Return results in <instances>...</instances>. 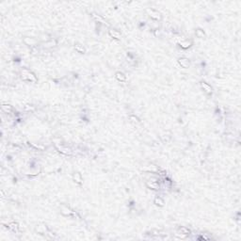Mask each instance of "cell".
<instances>
[{
	"instance_id": "6da1fadb",
	"label": "cell",
	"mask_w": 241,
	"mask_h": 241,
	"mask_svg": "<svg viewBox=\"0 0 241 241\" xmlns=\"http://www.w3.org/2000/svg\"><path fill=\"white\" fill-rule=\"evenodd\" d=\"M22 78L27 81H31V82H36L37 78L35 76V75L31 72H29L27 69H23L22 70Z\"/></svg>"
},
{
	"instance_id": "7a4b0ae2",
	"label": "cell",
	"mask_w": 241,
	"mask_h": 241,
	"mask_svg": "<svg viewBox=\"0 0 241 241\" xmlns=\"http://www.w3.org/2000/svg\"><path fill=\"white\" fill-rule=\"evenodd\" d=\"M146 11H147V13L149 14V16L151 18H153L155 20H160L161 19V15L158 11H156V10H155L153 9H147Z\"/></svg>"
},
{
	"instance_id": "3957f363",
	"label": "cell",
	"mask_w": 241,
	"mask_h": 241,
	"mask_svg": "<svg viewBox=\"0 0 241 241\" xmlns=\"http://www.w3.org/2000/svg\"><path fill=\"white\" fill-rule=\"evenodd\" d=\"M178 63L183 68H188L189 65H190V62H189V60L187 57H181V58H179L178 59Z\"/></svg>"
},
{
	"instance_id": "277c9868",
	"label": "cell",
	"mask_w": 241,
	"mask_h": 241,
	"mask_svg": "<svg viewBox=\"0 0 241 241\" xmlns=\"http://www.w3.org/2000/svg\"><path fill=\"white\" fill-rule=\"evenodd\" d=\"M201 87L206 93H212V88L206 82H201Z\"/></svg>"
},
{
	"instance_id": "5b68a950",
	"label": "cell",
	"mask_w": 241,
	"mask_h": 241,
	"mask_svg": "<svg viewBox=\"0 0 241 241\" xmlns=\"http://www.w3.org/2000/svg\"><path fill=\"white\" fill-rule=\"evenodd\" d=\"M146 185H147L148 188H152V189H158V188H159V185H158L155 180H150V181H148Z\"/></svg>"
},
{
	"instance_id": "8992f818",
	"label": "cell",
	"mask_w": 241,
	"mask_h": 241,
	"mask_svg": "<svg viewBox=\"0 0 241 241\" xmlns=\"http://www.w3.org/2000/svg\"><path fill=\"white\" fill-rule=\"evenodd\" d=\"M108 34L112 37V38H114V39H117V40H119V39H121V34L117 31V30H114V29H110L109 31H108Z\"/></svg>"
},
{
	"instance_id": "52a82bcc",
	"label": "cell",
	"mask_w": 241,
	"mask_h": 241,
	"mask_svg": "<svg viewBox=\"0 0 241 241\" xmlns=\"http://www.w3.org/2000/svg\"><path fill=\"white\" fill-rule=\"evenodd\" d=\"M73 179H74V181H75L76 183H77V184H82L83 179H82V176H81V174L79 172L75 173L74 176H73Z\"/></svg>"
},
{
	"instance_id": "ba28073f",
	"label": "cell",
	"mask_w": 241,
	"mask_h": 241,
	"mask_svg": "<svg viewBox=\"0 0 241 241\" xmlns=\"http://www.w3.org/2000/svg\"><path fill=\"white\" fill-rule=\"evenodd\" d=\"M116 76V78L119 81H123H123L126 80V76H125L123 73H121V72L116 73V76Z\"/></svg>"
},
{
	"instance_id": "9c48e42d",
	"label": "cell",
	"mask_w": 241,
	"mask_h": 241,
	"mask_svg": "<svg viewBox=\"0 0 241 241\" xmlns=\"http://www.w3.org/2000/svg\"><path fill=\"white\" fill-rule=\"evenodd\" d=\"M2 110L6 113H10L12 111V107L9 105H2Z\"/></svg>"
},
{
	"instance_id": "30bf717a",
	"label": "cell",
	"mask_w": 241,
	"mask_h": 241,
	"mask_svg": "<svg viewBox=\"0 0 241 241\" xmlns=\"http://www.w3.org/2000/svg\"><path fill=\"white\" fill-rule=\"evenodd\" d=\"M59 152H61L62 154H65V155H71L72 154V151L69 149V148H65V147H59Z\"/></svg>"
},
{
	"instance_id": "8fae6325",
	"label": "cell",
	"mask_w": 241,
	"mask_h": 241,
	"mask_svg": "<svg viewBox=\"0 0 241 241\" xmlns=\"http://www.w3.org/2000/svg\"><path fill=\"white\" fill-rule=\"evenodd\" d=\"M179 44H180L181 47H183V48H188V47L191 45V42H189V41H184V42H180Z\"/></svg>"
},
{
	"instance_id": "7c38bea8",
	"label": "cell",
	"mask_w": 241,
	"mask_h": 241,
	"mask_svg": "<svg viewBox=\"0 0 241 241\" xmlns=\"http://www.w3.org/2000/svg\"><path fill=\"white\" fill-rule=\"evenodd\" d=\"M179 233L184 234V235H186V236H188V235L190 234V230L188 229V228H186V227H181V228L179 229Z\"/></svg>"
},
{
	"instance_id": "4fadbf2b",
	"label": "cell",
	"mask_w": 241,
	"mask_h": 241,
	"mask_svg": "<svg viewBox=\"0 0 241 241\" xmlns=\"http://www.w3.org/2000/svg\"><path fill=\"white\" fill-rule=\"evenodd\" d=\"M61 213L63 215H65V216H70V215L72 214L73 212L68 208V207H62V209H61Z\"/></svg>"
},
{
	"instance_id": "5bb4252c",
	"label": "cell",
	"mask_w": 241,
	"mask_h": 241,
	"mask_svg": "<svg viewBox=\"0 0 241 241\" xmlns=\"http://www.w3.org/2000/svg\"><path fill=\"white\" fill-rule=\"evenodd\" d=\"M155 203H156V205L163 206V205H164V201L161 199L160 197H156V198L155 199Z\"/></svg>"
},
{
	"instance_id": "9a60e30c",
	"label": "cell",
	"mask_w": 241,
	"mask_h": 241,
	"mask_svg": "<svg viewBox=\"0 0 241 241\" xmlns=\"http://www.w3.org/2000/svg\"><path fill=\"white\" fill-rule=\"evenodd\" d=\"M25 43H27V45H34L36 43V41L34 39H30L29 40V38H26L25 39Z\"/></svg>"
},
{
	"instance_id": "2e32d148",
	"label": "cell",
	"mask_w": 241,
	"mask_h": 241,
	"mask_svg": "<svg viewBox=\"0 0 241 241\" xmlns=\"http://www.w3.org/2000/svg\"><path fill=\"white\" fill-rule=\"evenodd\" d=\"M9 228L10 229V230H12V231H17L18 230V224L17 223H14V222H12V223H9Z\"/></svg>"
},
{
	"instance_id": "e0dca14e",
	"label": "cell",
	"mask_w": 241,
	"mask_h": 241,
	"mask_svg": "<svg viewBox=\"0 0 241 241\" xmlns=\"http://www.w3.org/2000/svg\"><path fill=\"white\" fill-rule=\"evenodd\" d=\"M92 16H93V18H94L95 20H97L98 22H100V23H102V24H107V23L104 21V19H103V18H101L99 15H96L95 13H93V14H92Z\"/></svg>"
},
{
	"instance_id": "ac0fdd59",
	"label": "cell",
	"mask_w": 241,
	"mask_h": 241,
	"mask_svg": "<svg viewBox=\"0 0 241 241\" xmlns=\"http://www.w3.org/2000/svg\"><path fill=\"white\" fill-rule=\"evenodd\" d=\"M196 35H197L199 38H204V36H205L204 32H203L202 29H197V30H196Z\"/></svg>"
},
{
	"instance_id": "d6986e66",
	"label": "cell",
	"mask_w": 241,
	"mask_h": 241,
	"mask_svg": "<svg viewBox=\"0 0 241 241\" xmlns=\"http://www.w3.org/2000/svg\"><path fill=\"white\" fill-rule=\"evenodd\" d=\"M75 48H76V50L77 52H79V53H83V52L85 51L84 47H82V46H81L80 44H76Z\"/></svg>"
},
{
	"instance_id": "ffe728a7",
	"label": "cell",
	"mask_w": 241,
	"mask_h": 241,
	"mask_svg": "<svg viewBox=\"0 0 241 241\" xmlns=\"http://www.w3.org/2000/svg\"><path fill=\"white\" fill-rule=\"evenodd\" d=\"M55 44H56V42H54V41H50L49 43H45V46L50 47V46H54Z\"/></svg>"
},
{
	"instance_id": "44dd1931",
	"label": "cell",
	"mask_w": 241,
	"mask_h": 241,
	"mask_svg": "<svg viewBox=\"0 0 241 241\" xmlns=\"http://www.w3.org/2000/svg\"><path fill=\"white\" fill-rule=\"evenodd\" d=\"M130 119H131V120H134V121H132V122H134V123H138V122H139L138 119H137V117H135V116H130Z\"/></svg>"
}]
</instances>
